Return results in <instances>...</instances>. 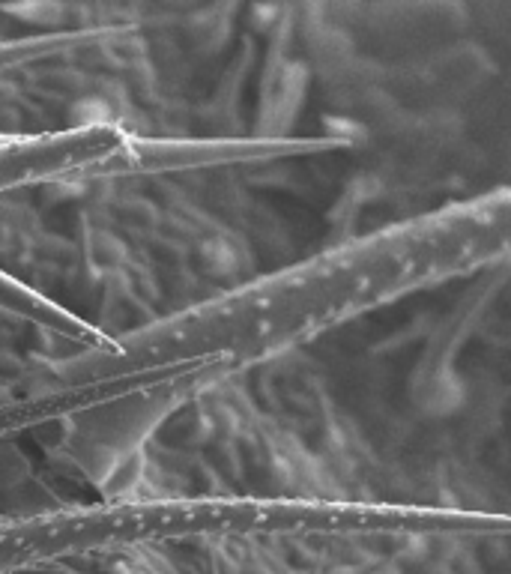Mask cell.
<instances>
[{
	"label": "cell",
	"instance_id": "6da1fadb",
	"mask_svg": "<svg viewBox=\"0 0 511 574\" xmlns=\"http://www.w3.org/2000/svg\"><path fill=\"white\" fill-rule=\"evenodd\" d=\"M189 506L177 503H102L0 524V572L72 557L81 551L126 548L186 530Z\"/></svg>",
	"mask_w": 511,
	"mask_h": 574
},
{
	"label": "cell",
	"instance_id": "3957f363",
	"mask_svg": "<svg viewBox=\"0 0 511 574\" xmlns=\"http://www.w3.org/2000/svg\"><path fill=\"white\" fill-rule=\"evenodd\" d=\"M410 398L428 419H452L467 407V380L452 359H422L410 377Z\"/></svg>",
	"mask_w": 511,
	"mask_h": 574
},
{
	"label": "cell",
	"instance_id": "7a4b0ae2",
	"mask_svg": "<svg viewBox=\"0 0 511 574\" xmlns=\"http://www.w3.org/2000/svg\"><path fill=\"white\" fill-rule=\"evenodd\" d=\"M126 150V135L108 123H84L42 135H0V195L90 174Z\"/></svg>",
	"mask_w": 511,
	"mask_h": 574
}]
</instances>
